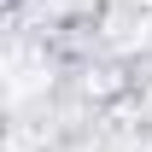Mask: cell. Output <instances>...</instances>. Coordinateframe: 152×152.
Wrapping results in <instances>:
<instances>
[{"instance_id":"1","label":"cell","mask_w":152,"mask_h":152,"mask_svg":"<svg viewBox=\"0 0 152 152\" xmlns=\"http://www.w3.org/2000/svg\"><path fill=\"white\" fill-rule=\"evenodd\" d=\"M12 152H18V146H12Z\"/></svg>"}]
</instances>
